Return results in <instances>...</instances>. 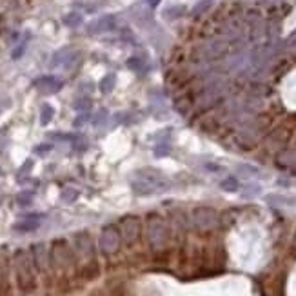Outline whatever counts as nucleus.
Masks as SVG:
<instances>
[{
  "label": "nucleus",
  "mask_w": 296,
  "mask_h": 296,
  "mask_svg": "<svg viewBox=\"0 0 296 296\" xmlns=\"http://www.w3.org/2000/svg\"><path fill=\"white\" fill-rule=\"evenodd\" d=\"M15 271H17V282L22 293H31L35 289V271H33V260L30 253L17 251L15 255Z\"/></svg>",
  "instance_id": "f257e3e1"
},
{
  "label": "nucleus",
  "mask_w": 296,
  "mask_h": 296,
  "mask_svg": "<svg viewBox=\"0 0 296 296\" xmlns=\"http://www.w3.org/2000/svg\"><path fill=\"white\" fill-rule=\"evenodd\" d=\"M148 238L154 251L166 247L169 242V225L166 224V220L156 214H151L148 220Z\"/></svg>",
  "instance_id": "f03ea898"
},
{
  "label": "nucleus",
  "mask_w": 296,
  "mask_h": 296,
  "mask_svg": "<svg viewBox=\"0 0 296 296\" xmlns=\"http://www.w3.org/2000/svg\"><path fill=\"white\" fill-rule=\"evenodd\" d=\"M120 242H122V235L117 231V227L109 225L102 231L100 238H98V247L104 255H115L120 249Z\"/></svg>",
  "instance_id": "7ed1b4c3"
},
{
  "label": "nucleus",
  "mask_w": 296,
  "mask_h": 296,
  "mask_svg": "<svg viewBox=\"0 0 296 296\" xmlns=\"http://www.w3.org/2000/svg\"><path fill=\"white\" fill-rule=\"evenodd\" d=\"M191 222H193L195 229H198V231H209V229H213L214 225H216L218 216H216V211H213V209L198 207L193 211Z\"/></svg>",
  "instance_id": "20e7f679"
},
{
  "label": "nucleus",
  "mask_w": 296,
  "mask_h": 296,
  "mask_svg": "<svg viewBox=\"0 0 296 296\" xmlns=\"http://www.w3.org/2000/svg\"><path fill=\"white\" fill-rule=\"evenodd\" d=\"M140 229H142V224H140V218L138 216H125L122 220V240H124L127 245L135 243L138 238H140Z\"/></svg>",
  "instance_id": "39448f33"
},
{
  "label": "nucleus",
  "mask_w": 296,
  "mask_h": 296,
  "mask_svg": "<svg viewBox=\"0 0 296 296\" xmlns=\"http://www.w3.org/2000/svg\"><path fill=\"white\" fill-rule=\"evenodd\" d=\"M51 262L55 267H65L71 262V251L67 247V243L64 240H57L51 247Z\"/></svg>",
  "instance_id": "423d86ee"
},
{
  "label": "nucleus",
  "mask_w": 296,
  "mask_h": 296,
  "mask_svg": "<svg viewBox=\"0 0 296 296\" xmlns=\"http://www.w3.org/2000/svg\"><path fill=\"white\" fill-rule=\"evenodd\" d=\"M33 262H35V266L38 267V271H46L48 269V262H49V256L46 253V245L44 243H36L33 245Z\"/></svg>",
  "instance_id": "0eeeda50"
},
{
  "label": "nucleus",
  "mask_w": 296,
  "mask_h": 296,
  "mask_svg": "<svg viewBox=\"0 0 296 296\" xmlns=\"http://www.w3.org/2000/svg\"><path fill=\"white\" fill-rule=\"evenodd\" d=\"M77 249L78 253L82 256H86V258H91L93 256V242H91V238H89L88 233H80V235H77Z\"/></svg>",
  "instance_id": "6e6552de"
},
{
  "label": "nucleus",
  "mask_w": 296,
  "mask_h": 296,
  "mask_svg": "<svg viewBox=\"0 0 296 296\" xmlns=\"http://www.w3.org/2000/svg\"><path fill=\"white\" fill-rule=\"evenodd\" d=\"M156 182L154 180H140V182H135L133 184V191H135L136 195H151L156 191Z\"/></svg>",
  "instance_id": "1a4fd4ad"
},
{
  "label": "nucleus",
  "mask_w": 296,
  "mask_h": 296,
  "mask_svg": "<svg viewBox=\"0 0 296 296\" xmlns=\"http://www.w3.org/2000/svg\"><path fill=\"white\" fill-rule=\"evenodd\" d=\"M82 274H84V278H96L98 276V264H96L95 260H89L88 264H86V267L82 269Z\"/></svg>",
  "instance_id": "9d476101"
},
{
  "label": "nucleus",
  "mask_w": 296,
  "mask_h": 296,
  "mask_svg": "<svg viewBox=\"0 0 296 296\" xmlns=\"http://www.w3.org/2000/svg\"><path fill=\"white\" fill-rule=\"evenodd\" d=\"M53 115H55V109L51 106H42V111H40V124L42 125H46L49 124V120L53 118Z\"/></svg>",
  "instance_id": "9b49d317"
},
{
  "label": "nucleus",
  "mask_w": 296,
  "mask_h": 296,
  "mask_svg": "<svg viewBox=\"0 0 296 296\" xmlns=\"http://www.w3.org/2000/svg\"><path fill=\"white\" fill-rule=\"evenodd\" d=\"M35 227H38V222H36V220H30V222L15 225V229H20V231H33Z\"/></svg>",
  "instance_id": "f8f14e48"
},
{
  "label": "nucleus",
  "mask_w": 296,
  "mask_h": 296,
  "mask_svg": "<svg viewBox=\"0 0 296 296\" xmlns=\"http://www.w3.org/2000/svg\"><path fill=\"white\" fill-rule=\"evenodd\" d=\"M222 189H225V191H237L238 189V182L235 180V178H227V180H224V182H222Z\"/></svg>",
  "instance_id": "ddd939ff"
},
{
  "label": "nucleus",
  "mask_w": 296,
  "mask_h": 296,
  "mask_svg": "<svg viewBox=\"0 0 296 296\" xmlns=\"http://www.w3.org/2000/svg\"><path fill=\"white\" fill-rule=\"evenodd\" d=\"M113 80H115V78H113V77L104 78V82L100 84V89H102V91H104V93H109V91H111V89H113Z\"/></svg>",
  "instance_id": "4468645a"
},
{
  "label": "nucleus",
  "mask_w": 296,
  "mask_h": 296,
  "mask_svg": "<svg viewBox=\"0 0 296 296\" xmlns=\"http://www.w3.org/2000/svg\"><path fill=\"white\" fill-rule=\"evenodd\" d=\"M77 191L75 189H67V191H64V193H62V198H64L65 202H73L75 200V198H77Z\"/></svg>",
  "instance_id": "2eb2a0df"
},
{
  "label": "nucleus",
  "mask_w": 296,
  "mask_h": 296,
  "mask_svg": "<svg viewBox=\"0 0 296 296\" xmlns=\"http://www.w3.org/2000/svg\"><path fill=\"white\" fill-rule=\"evenodd\" d=\"M167 151H169V146H158L156 148V154L158 156H164V153H167Z\"/></svg>",
  "instance_id": "dca6fc26"
},
{
  "label": "nucleus",
  "mask_w": 296,
  "mask_h": 296,
  "mask_svg": "<svg viewBox=\"0 0 296 296\" xmlns=\"http://www.w3.org/2000/svg\"><path fill=\"white\" fill-rule=\"evenodd\" d=\"M18 202H20L22 206H28V204H30V195H20L18 196Z\"/></svg>",
  "instance_id": "f3484780"
}]
</instances>
